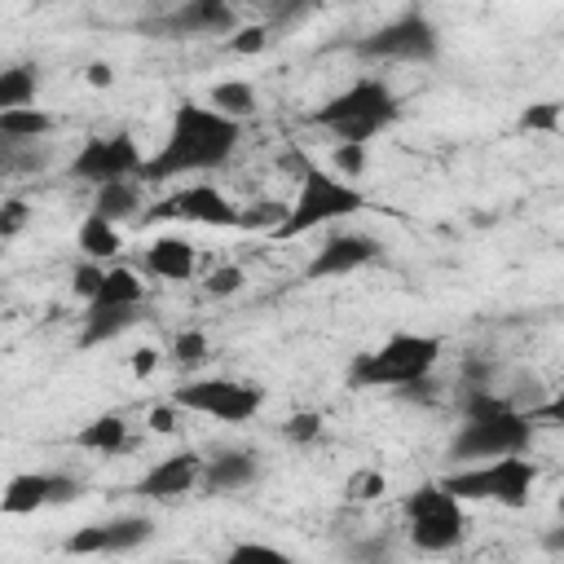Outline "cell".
Returning a JSON list of instances; mask_svg holds the SVG:
<instances>
[{
  "mask_svg": "<svg viewBox=\"0 0 564 564\" xmlns=\"http://www.w3.org/2000/svg\"><path fill=\"white\" fill-rule=\"evenodd\" d=\"M242 141V123L220 115L216 106L203 101H181L172 115V128L159 145V154H150L137 172V181H176L189 172H216L229 163V154Z\"/></svg>",
  "mask_w": 564,
  "mask_h": 564,
  "instance_id": "1",
  "label": "cell"
},
{
  "mask_svg": "<svg viewBox=\"0 0 564 564\" xmlns=\"http://www.w3.org/2000/svg\"><path fill=\"white\" fill-rule=\"evenodd\" d=\"M458 410H463V427L449 441L454 463H485V458L529 449V436H533L529 414H520L511 401L494 397L489 388H467L458 397Z\"/></svg>",
  "mask_w": 564,
  "mask_h": 564,
  "instance_id": "2",
  "label": "cell"
},
{
  "mask_svg": "<svg viewBox=\"0 0 564 564\" xmlns=\"http://www.w3.org/2000/svg\"><path fill=\"white\" fill-rule=\"evenodd\" d=\"M366 207H370V198L352 181H339V172H326L317 163H300V189L286 203V216L269 229V238L291 242V238H304V234H313L322 225H335L344 216H357Z\"/></svg>",
  "mask_w": 564,
  "mask_h": 564,
  "instance_id": "3",
  "label": "cell"
},
{
  "mask_svg": "<svg viewBox=\"0 0 564 564\" xmlns=\"http://www.w3.org/2000/svg\"><path fill=\"white\" fill-rule=\"evenodd\" d=\"M397 119H401V97L375 75L352 79L348 88H339L308 115V123L326 128L335 141H361V145H370Z\"/></svg>",
  "mask_w": 564,
  "mask_h": 564,
  "instance_id": "4",
  "label": "cell"
},
{
  "mask_svg": "<svg viewBox=\"0 0 564 564\" xmlns=\"http://www.w3.org/2000/svg\"><path fill=\"white\" fill-rule=\"evenodd\" d=\"M441 352H445V339L441 335L397 330L379 348L352 357L348 383L352 388H414V383H423L432 375V366L441 361Z\"/></svg>",
  "mask_w": 564,
  "mask_h": 564,
  "instance_id": "5",
  "label": "cell"
},
{
  "mask_svg": "<svg viewBox=\"0 0 564 564\" xmlns=\"http://www.w3.org/2000/svg\"><path fill=\"white\" fill-rule=\"evenodd\" d=\"M441 485L463 502H494V507L520 511L533 498L538 467L524 454H502V458H485V463H458L449 476H441Z\"/></svg>",
  "mask_w": 564,
  "mask_h": 564,
  "instance_id": "6",
  "label": "cell"
},
{
  "mask_svg": "<svg viewBox=\"0 0 564 564\" xmlns=\"http://www.w3.org/2000/svg\"><path fill=\"white\" fill-rule=\"evenodd\" d=\"M401 511H405V529H410V542L419 551H454L467 533V511H463V498H454L441 480H423L419 489H410L401 498Z\"/></svg>",
  "mask_w": 564,
  "mask_h": 564,
  "instance_id": "7",
  "label": "cell"
},
{
  "mask_svg": "<svg viewBox=\"0 0 564 564\" xmlns=\"http://www.w3.org/2000/svg\"><path fill=\"white\" fill-rule=\"evenodd\" d=\"M167 401H176V405L189 410V414L220 419V423H251V419L264 410V388L251 383V379L212 375V379H189V383L172 388Z\"/></svg>",
  "mask_w": 564,
  "mask_h": 564,
  "instance_id": "8",
  "label": "cell"
},
{
  "mask_svg": "<svg viewBox=\"0 0 564 564\" xmlns=\"http://www.w3.org/2000/svg\"><path fill=\"white\" fill-rule=\"evenodd\" d=\"M357 57H375V62H436L441 57V31L432 26V18H423L419 9L375 26L370 35H361L352 44Z\"/></svg>",
  "mask_w": 564,
  "mask_h": 564,
  "instance_id": "9",
  "label": "cell"
},
{
  "mask_svg": "<svg viewBox=\"0 0 564 564\" xmlns=\"http://www.w3.org/2000/svg\"><path fill=\"white\" fill-rule=\"evenodd\" d=\"M150 220H185V225H203V229H242V212L212 181L176 185L167 198H159L150 212H141V225H150Z\"/></svg>",
  "mask_w": 564,
  "mask_h": 564,
  "instance_id": "10",
  "label": "cell"
},
{
  "mask_svg": "<svg viewBox=\"0 0 564 564\" xmlns=\"http://www.w3.org/2000/svg\"><path fill=\"white\" fill-rule=\"evenodd\" d=\"M141 150L132 141V132H110V137H84L75 159H70V176L84 185H106V181H128L141 172Z\"/></svg>",
  "mask_w": 564,
  "mask_h": 564,
  "instance_id": "11",
  "label": "cell"
},
{
  "mask_svg": "<svg viewBox=\"0 0 564 564\" xmlns=\"http://www.w3.org/2000/svg\"><path fill=\"white\" fill-rule=\"evenodd\" d=\"M150 35L159 40H203V35H229L238 31L234 0H181L172 13L145 22Z\"/></svg>",
  "mask_w": 564,
  "mask_h": 564,
  "instance_id": "12",
  "label": "cell"
},
{
  "mask_svg": "<svg viewBox=\"0 0 564 564\" xmlns=\"http://www.w3.org/2000/svg\"><path fill=\"white\" fill-rule=\"evenodd\" d=\"M379 238L375 234H361V229H330L326 234V242L317 247V256L308 260V269H304V278L308 282H326V278H348V273H357V269H366V264H375L379 260Z\"/></svg>",
  "mask_w": 564,
  "mask_h": 564,
  "instance_id": "13",
  "label": "cell"
},
{
  "mask_svg": "<svg viewBox=\"0 0 564 564\" xmlns=\"http://www.w3.org/2000/svg\"><path fill=\"white\" fill-rule=\"evenodd\" d=\"M150 533H154V524L145 516H110V520L75 529L66 538V551L70 555H128V551L145 546Z\"/></svg>",
  "mask_w": 564,
  "mask_h": 564,
  "instance_id": "14",
  "label": "cell"
},
{
  "mask_svg": "<svg viewBox=\"0 0 564 564\" xmlns=\"http://www.w3.org/2000/svg\"><path fill=\"white\" fill-rule=\"evenodd\" d=\"M79 489H84L79 480L57 476V471H18V476L4 485L0 511H4V516H31V511L53 507V502H75Z\"/></svg>",
  "mask_w": 564,
  "mask_h": 564,
  "instance_id": "15",
  "label": "cell"
},
{
  "mask_svg": "<svg viewBox=\"0 0 564 564\" xmlns=\"http://www.w3.org/2000/svg\"><path fill=\"white\" fill-rule=\"evenodd\" d=\"M198 480H203V458H198L194 449H176V454L159 458V463L132 485V494H141L145 502H176V498H185Z\"/></svg>",
  "mask_w": 564,
  "mask_h": 564,
  "instance_id": "16",
  "label": "cell"
},
{
  "mask_svg": "<svg viewBox=\"0 0 564 564\" xmlns=\"http://www.w3.org/2000/svg\"><path fill=\"white\" fill-rule=\"evenodd\" d=\"M256 480H260V458L251 449H225V454H212L203 463V480L198 485L212 498H225V494H238V489H247Z\"/></svg>",
  "mask_w": 564,
  "mask_h": 564,
  "instance_id": "17",
  "label": "cell"
},
{
  "mask_svg": "<svg viewBox=\"0 0 564 564\" xmlns=\"http://www.w3.org/2000/svg\"><path fill=\"white\" fill-rule=\"evenodd\" d=\"M141 264H145V273H154V278H163V282H189V278H194V264H198V251H194L189 238L163 234V238H154V242L145 247Z\"/></svg>",
  "mask_w": 564,
  "mask_h": 564,
  "instance_id": "18",
  "label": "cell"
},
{
  "mask_svg": "<svg viewBox=\"0 0 564 564\" xmlns=\"http://www.w3.org/2000/svg\"><path fill=\"white\" fill-rule=\"evenodd\" d=\"M137 308H141V304H106V308L84 304V317H79V348H97V344L119 339V335L137 322Z\"/></svg>",
  "mask_w": 564,
  "mask_h": 564,
  "instance_id": "19",
  "label": "cell"
},
{
  "mask_svg": "<svg viewBox=\"0 0 564 564\" xmlns=\"http://www.w3.org/2000/svg\"><path fill=\"white\" fill-rule=\"evenodd\" d=\"M70 445L75 449H88V454H119V449H128V423L119 419V414H97V419H88L75 436H70Z\"/></svg>",
  "mask_w": 564,
  "mask_h": 564,
  "instance_id": "20",
  "label": "cell"
},
{
  "mask_svg": "<svg viewBox=\"0 0 564 564\" xmlns=\"http://www.w3.org/2000/svg\"><path fill=\"white\" fill-rule=\"evenodd\" d=\"M75 247H79V256L84 260H110L123 242H119V220H106V216H97V212H88L84 220H79V229H75Z\"/></svg>",
  "mask_w": 564,
  "mask_h": 564,
  "instance_id": "21",
  "label": "cell"
},
{
  "mask_svg": "<svg viewBox=\"0 0 564 564\" xmlns=\"http://www.w3.org/2000/svg\"><path fill=\"white\" fill-rule=\"evenodd\" d=\"M88 212H97V216H106V220H128L132 212H141L137 176H128V181H106V185H97V198H93V207H88Z\"/></svg>",
  "mask_w": 564,
  "mask_h": 564,
  "instance_id": "22",
  "label": "cell"
},
{
  "mask_svg": "<svg viewBox=\"0 0 564 564\" xmlns=\"http://www.w3.org/2000/svg\"><path fill=\"white\" fill-rule=\"evenodd\" d=\"M141 300H145V282L128 264H115V269H106L101 286H97V295L88 304L93 308H106V304H141Z\"/></svg>",
  "mask_w": 564,
  "mask_h": 564,
  "instance_id": "23",
  "label": "cell"
},
{
  "mask_svg": "<svg viewBox=\"0 0 564 564\" xmlns=\"http://www.w3.org/2000/svg\"><path fill=\"white\" fill-rule=\"evenodd\" d=\"M207 106H216L220 115H229V119H251L256 115V106H260V97H256V88L247 84V79H220V84H212V93H207Z\"/></svg>",
  "mask_w": 564,
  "mask_h": 564,
  "instance_id": "24",
  "label": "cell"
},
{
  "mask_svg": "<svg viewBox=\"0 0 564 564\" xmlns=\"http://www.w3.org/2000/svg\"><path fill=\"white\" fill-rule=\"evenodd\" d=\"M53 115L40 110V106H13V110H0V132L9 141H35V137H48L53 132Z\"/></svg>",
  "mask_w": 564,
  "mask_h": 564,
  "instance_id": "25",
  "label": "cell"
},
{
  "mask_svg": "<svg viewBox=\"0 0 564 564\" xmlns=\"http://www.w3.org/2000/svg\"><path fill=\"white\" fill-rule=\"evenodd\" d=\"M35 88H40L35 66H9V70H0V110L35 106Z\"/></svg>",
  "mask_w": 564,
  "mask_h": 564,
  "instance_id": "26",
  "label": "cell"
},
{
  "mask_svg": "<svg viewBox=\"0 0 564 564\" xmlns=\"http://www.w3.org/2000/svg\"><path fill=\"white\" fill-rule=\"evenodd\" d=\"M516 128L520 132H538V137H560L564 132V101H533V106H524Z\"/></svg>",
  "mask_w": 564,
  "mask_h": 564,
  "instance_id": "27",
  "label": "cell"
},
{
  "mask_svg": "<svg viewBox=\"0 0 564 564\" xmlns=\"http://www.w3.org/2000/svg\"><path fill=\"white\" fill-rule=\"evenodd\" d=\"M269 40H273V26H264V22H251V26H238V31H229L225 48H229V53H238V57H256V53H264V48H269Z\"/></svg>",
  "mask_w": 564,
  "mask_h": 564,
  "instance_id": "28",
  "label": "cell"
},
{
  "mask_svg": "<svg viewBox=\"0 0 564 564\" xmlns=\"http://www.w3.org/2000/svg\"><path fill=\"white\" fill-rule=\"evenodd\" d=\"M101 278H106V264H101V260H79V264H75V273H70V291L88 304V300L97 295Z\"/></svg>",
  "mask_w": 564,
  "mask_h": 564,
  "instance_id": "29",
  "label": "cell"
},
{
  "mask_svg": "<svg viewBox=\"0 0 564 564\" xmlns=\"http://www.w3.org/2000/svg\"><path fill=\"white\" fill-rule=\"evenodd\" d=\"M242 282H247V278H242L238 264H216V269L207 273V282H203V291H207L212 300H225V295H234Z\"/></svg>",
  "mask_w": 564,
  "mask_h": 564,
  "instance_id": "30",
  "label": "cell"
},
{
  "mask_svg": "<svg viewBox=\"0 0 564 564\" xmlns=\"http://www.w3.org/2000/svg\"><path fill=\"white\" fill-rule=\"evenodd\" d=\"M172 357H176V366H198L207 357V335L203 330H181L172 339Z\"/></svg>",
  "mask_w": 564,
  "mask_h": 564,
  "instance_id": "31",
  "label": "cell"
},
{
  "mask_svg": "<svg viewBox=\"0 0 564 564\" xmlns=\"http://www.w3.org/2000/svg\"><path fill=\"white\" fill-rule=\"evenodd\" d=\"M335 167H339V176H361V167H366V145H361V141H339V145H335Z\"/></svg>",
  "mask_w": 564,
  "mask_h": 564,
  "instance_id": "32",
  "label": "cell"
},
{
  "mask_svg": "<svg viewBox=\"0 0 564 564\" xmlns=\"http://www.w3.org/2000/svg\"><path fill=\"white\" fill-rule=\"evenodd\" d=\"M383 489H388L383 471H352V480H348V498H357V502H370V498H379Z\"/></svg>",
  "mask_w": 564,
  "mask_h": 564,
  "instance_id": "33",
  "label": "cell"
},
{
  "mask_svg": "<svg viewBox=\"0 0 564 564\" xmlns=\"http://www.w3.org/2000/svg\"><path fill=\"white\" fill-rule=\"evenodd\" d=\"M26 203L22 198H4V207H0V238L9 242V238H18L22 234V225H26Z\"/></svg>",
  "mask_w": 564,
  "mask_h": 564,
  "instance_id": "34",
  "label": "cell"
},
{
  "mask_svg": "<svg viewBox=\"0 0 564 564\" xmlns=\"http://www.w3.org/2000/svg\"><path fill=\"white\" fill-rule=\"evenodd\" d=\"M317 432H322V414H295L291 423H282V436H286V441H295V445L317 441Z\"/></svg>",
  "mask_w": 564,
  "mask_h": 564,
  "instance_id": "35",
  "label": "cell"
},
{
  "mask_svg": "<svg viewBox=\"0 0 564 564\" xmlns=\"http://www.w3.org/2000/svg\"><path fill=\"white\" fill-rule=\"evenodd\" d=\"M242 560H286V551H278L269 542H238L229 551V564H242Z\"/></svg>",
  "mask_w": 564,
  "mask_h": 564,
  "instance_id": "36",
  "label": "cell"
},
{
  "mask_svg": "<svg viewBox=\"0 0 564 564\" xmlns=\"http://www.w3.org/2000/svg\"><path fill=\"white\" fill-rule=\"evenodd\" d=\"M529 423H546V427H564V388L551 397V401H542V405H533L529 410Z\"/></svg>",
  "mask_w": 564,
  "mask_h": 564,
  "instance_id": "37",
  "label": "cell"
},
{
  "mask_svg": "<svg viewBox=\"0 0 564 564\" xmlns=\"http://www.w3.org/2000/svg\"><path fill=\"white\" fill-rule=\"evenodd\" d=\"M176 414H181V405H176V401H163V405H154V410H150V432H159V436L176 432Z\"/></svg>",
  "mask_w": 564,
  "mask_h": 564,
  "instance_id": "38",
  "label": "cell"
},
{
  "mask_svg": "<svg viewBox=\"0 0 564 564\" xmlns=\"http://www.w3.org/2000/svg\"><path fill=\"white\" fill-rule=\"evenodd\" d=\"M128 370H132L137 379H150V375L159 370V348H137L132 361H128Z\"/></svg>",
  "mask_w": 564,
  "mask_h": 564,
  "instance_id": "39",
  "label": "cell"
},
{
  "mask_svg": "<svg viewBox=\"0 0 564 564\" xmlns=\"http://www.w3.org/2000/svg\"><path fill=\"white\" fill-rule=\"evenodd\" d=\"M84 79H88L93 88H110V84H115V66H110V62H88Z\"/></svg>",
  "mask_w": 564,
  "mask_h": 564,
  "instance_id": "40",
  "label": "cell"
},
{
  "mask_svg": "<svg viewBox=\"0 0 564 564\" xmlns=\"http://www.w3.org/2000/svg\"><path fill=\"white\" fill-rule=\"evenodd\" d=\"M546 551H564V520H560V524L546 533Z\"/></svg>",
  "mask_w": 564,
  "mask_h": 564,
  "instance_id": "41",
  "label": "cell"
},
{
  "mask_svg": "<svg viewBox=\"0 0 564 564\" xmlns=\"http://www.w3.org/2000/svg\"><path fill=\"white\" fill-rule=\"evenodd\" d=\"M93 4H97V0H93Z\"/></svg>",
  "mask_w": 564,
  "mask_h": 564,
  "instance_id": "42",
  "label": "cell"
}]
</instances>
